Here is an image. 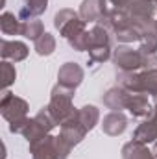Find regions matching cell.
<instances>
[{"instance_id":"25","label":"cell","mask_w":157,"mask_h":159,"mask_svg":"<svg viewBox=\"0 0 157 159\" xmlns=\"http://www.w3.org/2000/svg\"><path fill=\"white\" fill-rule=\"evenodd\" d=\"M148 119H150V120H152V122L157 126V104H155V107H154V111H152V115H150Z\"/></svg>"},{"instance_id":"3","label":"cell","mask_w":157,"mask_h":159,"mask_svg":"<svg viewBox=\"0 0 157 159\" xmlns=\"http://www.w3.org/2000/svg\"><path fill=\"white\" fill-rule=\"evenodd\" d=\"M0 111H2L4 119L7 120L9 124H13V122H19V120L26 119L28 104H26V100L11 94L9 91H4L2 102H0Z\"/></svg>"},{"instance_id":"27","label":"cell","mask_w":157,"mask_h":159,"mask_svg":"<svg viewBox=\"0 0 157 159\" xmlns=\"http://www.w3.org/2000/svg\"><path fill=\"white\" fill-rule=\"evenodd\" d=\"M154 98H155V104H157V94H155V96H154Z\"/></svg>"},{"instance_id":"6","label":"cell","mask_w":157,"mask_h":159,"mask_svg":"<svg viewBox=\"0 0 157 159\" xmlns=\"http://www.w3.org/2000/svg\"><path fill=\"white\" fill-rule=\"evenodd\" d=\"M107 11V0H83L79 6V17L85 22H98Z\"/></svg>"},{"instance_id":"14","label":"cell","mask_w":157,"mask_h":159,"mask_svg":"<svg viewBox=\"0 0 157 159\" xmlns=\"http://www.w3.org/2000/svg\"><path fill=\"white\" fill-rule=\"evenodd\" d=\"M133 141L142 143V144H148V143H154V141H157V126L150 119L144 120V122H142V124L135 129Z\"/></svg>"},{"instance_id":"2","label":"cell","mask_w":157,"mask_h":159,"mask_svg":"<svg viewBox=\"0 0 157 159\" xmlns=\"http://www.w3.org/2000/svg\"><path fill=\"white\" fill-rule=\"evenodd\" d=\"M72 96H74V89L65 87V85H61V83H57V85L52 89L50 104H48L46 107L50 109V113L54 115V119H56L57 124H63L65 120L74 113Z\"/></svg>"},{"instance_id":"18","label":"cell","mask_w":157,"mask_h":159,"mask_svg":"<svg viewBox=\"0 0 157 159\" xmlns=\"http://www.w3.org/2000/svg\"><path fill=\"white\" fill-rule=\"evenodd\" d=\"M44 34V28H43V22L39 19H30V20H22V32L20 35H24L26 39L37 41Z\"/></svg>"},{"instance_id":"15","label":"cell","mask_w":157,"mask_h":159,"mask_svg":"<svg viewBox=\"0 0 157 159\" xmlns=\"http://www.w3.org/2000/svg\"><path fill=\"white\" fill-rule=\"evenodd\" d=\"M139 52L142 56H155V52H157V24L152 26V28H148L146 32H142Z\"/></svg>"},{"instance_id":"24","label":"cell","mask_w":157,"mask_h":159,"mask_svg":"<svg viewBox=\"0 0 157 159\" xmlns=\"http://www.w3.org/2000/svg\"><path fill=\"white\" fill-rule=\"evenodd\" d=\"M109 2H111L117 9H124V7L128 6V2H129V0H109Z\"/></svg>"},{"instance_id":"28","label":"cell","mask_w":157,"mask_h":159,"mask_svg":"<svg viewBox=\"0 0 157 159\" xmlns=\"http://www.w3.org/2000/svg\"><path fill=\"white\" fill-rule=\"evenodd\" d=\"M155 24H157V20H155Z\"/></svg>"},{"instance_id":"5","label":"cell","mask_w":157,"mask_h":159,"mask_svg":"<svg viewBox=\"0 0 157 159\" xmlns=\"http://www.w3.org/2000/svg\"><path fill=\"white\" fill-rule=\"evenodd\" d=\"M85 133H87V129H85V126L79 122L78 111L74 109V113L61 124V133H59V135H61L70 146H76L79 141L85 137Z\"/></svg>"},{"instance_id":"1","label":"cell","mask_w":157,"mask_h":159,"mask_svg":"<svg viewBox=\"0 0 157 159\" xmlns=\"http://www.w3.org/2000/svg\"><path fill=\"white\" fill-rule=\"evenodd\" d=\"M70 150H72V146L61 135L59 137L46 135L30 144L32 159H67Z\"/></svg>"},{"instance_id":"21","label":"cell","mask_w":157,"mask_h":159,"mask_svg":"<svg viewBox=\"0 0 157 159\" xmlns=\"http://www.w3.org/2000/svg\"><path fill=\"white\" fill-rule=\"evenodd\" d=\"M54 50H56V39H54V35L44 32L39 39L35 41V52L39 56H50Z\"/></svg>"},{"instance_id":"16","label":"cell","mask_w":157,"mask_h":159,"mask_svg":"<svg viewBox=\"0 0 157 159\" xmlns=\"http://www.w3.org/2000/svg\"><path fill=\"white\" fill-rule=\"evenodd\" d=\"M0 28L4 35H17L22 32V20H19L13 13L4 11L0 17Z\"/></svg>"},{"instance_id":"4","label":"cell","mask_w":157,"mask_h":159,"mask_svg":"<svg viewBox=\"0 0 157 159\" xmlns=\"http://www.w3.org/2000/svg\"><path fill=\"white\" fill-rule=\"evenodd\" d=\"M113 61L120 72H135L142 67L144 56L139 50H133L129 46H118L113 54Z\"/></svg>"},{"instance_id":"19","label":"cell","mask_w":157,"mask_h":159,"mask_svg":"<svg viewBox=\"0 0 157 159\" xmlns=\"http://www.w3.org/2000/svg\"><path fill=\"white\" fill-rule=\"evenodd\" d=\"M115 35H117V39L120 41V43H133V41H141L142 30H141L135 22H131V24L120 28L118 32H115Z\"/></svg>"},{"instance_id":"26","label":"cell","mask_w":157,"mask_h":159,"mask_svg":"<svg viewBox=\"0 0 157 159\" xmlns=\"http://www.w3.org/2000/svg\"><path fill=\"white\" fill-rule=\"evenodd\" d=\"M154 154H155V157H157V141H155V148H154Z\"/></svg>"},{"instance_id":"7","label":"cell","mask_w":157,"mask_h":159,"mask_svg":"<svg viewBox=\"0 0 157 159\" xmlns=\"http://www.w3.org/2000/svg\"><path fill=\"white\" fill-rule=\"evenodd\" d=\"M57 80H59L61 85L76 89L81 83V80H83V69L78 63H65L57 72Z\"/></svg>"},{"instance_id":"13","label":"cell","mask_w":157,"mask_h":159,"mask_svg":"<svg viewBox=\"0 0 157 159\" xmlns=\"http://www.w3.org/2000/svg\"><path fill=\"white\" fill-rule=\"evenodd\" d=\"M48 7V0H24V6L19 13V17L22 20H30L39 17L41 13H44Z\"/></svg>"},{"instance_id":"9","label":"cell","mask_w":157,"mask_h":159,"mask_svg":"<svg viewBox=\"0 0 157 159\" xmlns=\"http://www.w3.org/2000/svg\"><path fill=\"white\" fill-rule=\"evenodd\" d=\"M129 91H126L124 87H113L109 89L105 94H104V104L113 109V111H120V109H126L128 107V102H129Z\"/></svg>"},{"instance_id":"20","label":"cell","mask_w":157,"mask_h":159,"mask_svg":"<svg viewBox=\"0 0 157 159\" xmlns=\"http://www.w3.org/2000/svg\"><path fill=\"white\" fill-rule=\"evenodd\" d=\"M111 56V44H98L89 48V65L92 63H104Z\"/></svg>"},{"instance_id":"12","label":"cell","mask_w":157,"mask_h":159,"mask_svg":"<svg viewBox=\"0 0 157 159\" xmlns=\"http://www.w3.org/2000/svg\"><path fill=\"white\" fill-rule=\"evenodd\" d=\"M122 159H155V156L146 148V144L131 141L122 148Z\"/></svg>"},{"instance_id":"11","label":"cell","mask_w":157,"mask_h":159,"mask_svg":"<svg viewBox=\"0 0 157 159\" xmlns=\"http://www.w3.org/2000/svg\"><path fill=\"white\" fill-rule=\"evenodd\" d=\"M126 109H129V113L133 117H150L152 111H154L146 94H141V93H131L129 94V102H128Z\"/></svg>"},{"instance_id":"10","label":"cell","mask_w":157,"mask_h":159,"mask_svg":"<svg viewBox=\"0 0 157 159\" xmlns=\"http://www.w3.org/2000/svg\"><path fill=\"white\" fill-rule=\"evenodd\" d=\"M30 48L22 43V41H7L2 39V57L4 59H11V61H22L26 59Z\"/></svg>"},{"instance_id":"23","label":"cell","mask_w":157,"mask_h":159,"mask_svg":"<svg viewBox=\"0 0 157 159\" xmlns=\"http://www.w3.org/2000/svg\"><path fill=\"white\" fill-rule=\"evenodd\" d=\"M70 43V46L74 48V50H78V52H83V50H89V43H91V32H81L79 35L76 37H72V39H69Z\"/></svg>"},{"instance_id":"8","label":"cell","mask_w":157,"mask_h":159,"mask_svg":"<svg viewBox=\"0 0 157 159\" xmlns=\"http://www.w3.org/2000/svg\"><path fill=\"white\" fill-rule=\"evenodd\" d=\"M128 128V119L122 111H111L109 115H105L102 120V129L104 133L111 135V137H117L120 133H124Z\"/></svg>"},{"instance_id":"22","label":"cell","mask_w":157,"mask_h":159,"mask_svg":"<svg viewBox=\"0 0 157 159\" xmlns=\"http://www.w3.org/2000/svg\"><path fill=\"white\" fill-rule=\"evenodd\" d=\"M17 78V72H15V67L9 63V61H2V87L7 89Z\"/></svg>"},{"instance_id":"17","label":"cell","mask_w":157,"mask_h":159,"mask_svg":"<svg viewBox=\"0 0 157 159\" xmlns=\"http://www.w3.org/2000/svg\"><path fill=\"white\" fill-rule=\"evenodd\" d=\"M78 117H79V122L85 126V129H92L96 126V122L100 120V111L94 107V106H85L78 109Z\"/></svg>"}]
</instances>
